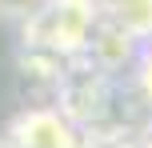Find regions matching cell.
Returning <instances> with one entry per match:
<instances>
[{"instance_id":"2","label":"cell","mask_w":152,"mask_h":148,"mask_svg":"<svg viewBox=\"0 0 152 148\" xmlns=\"http://www.w3.org/2000/svg\"><path fill=\"white\" fill-rule=\"evenodd\" d=\"M108 20L144 44V40H152V0H112Z\"/></svg>"},{"instance_id":"1","label":"cell","mask_w":152,"mask_h":148,"mask_svg":"<svg viewBox=\"0 0 152 148\" xmlns=\"http://www.w3.org/2000/svg\"><path fill=\"white\" fill-rule=\"evenodd\" d=\"M20 148H72V132L56 112H28L16 124Z\"/></svg>"},{"instance_id":"3","label":"cell","mask_w":152,"mask_h":148,"mask_svg":"<svg viewBox=\"0 0 152 148\" xmlns=\"http://www.w3.org/2000/svg\"><path fill=\"white\" fill-rule=\"evenodd\" d=\"M132 64H136V84H140V92H144V100L152 104V40H144V44L136 48Z\"/></svg>"}]
</instances>
